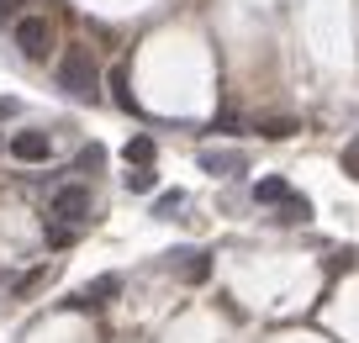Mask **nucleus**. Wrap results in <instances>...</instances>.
<instances>
[{
  "mask_svg": "<svg viewBox=\"0 0 359 343\" xmlns=\"http://www.w3.org/2000/svg\"><path fill=\"white\" fill-rule=\"evenodd\" d=\"M58 90H69L74 100H101V64H95V53H90L85 43L64 48V58H58Z\"/></svg>",
  "mask_w": 359,
  "mask_h": 343,
  "instance_id": "f257e3e1",
  "label": "nucleus"
},
{
  "mask_svg": "<svg viewBox=\"0 0 359 343\" xmlns=\"http://www.w3.org/2000/svg\"><path fill=\"white\" fill-rule=\"evenodd\" d=\"M11 43L22 48V58L43 64L53 53V22L48 16H11Z\"/></svg>",
  "mask_w": 359,
  "mask_h": 343,
  "instance_id": "f03ea898",
  "label": "nucleus"
},
{
  "mask_svg": "<svg viewBox=\"0 0 359 343\" xmlns=\"http://www.w3.org/2000/svg\"><path fill=\"white\" fill-rule=\"evenodd\" d=\"M48 217L64 222V227H79V222L90 217V190L85 185H58L53 196H48Z\"/></svg>",
  "mask_w": 359,
  "mask_h": 343,
  "instance_id": "7ed1b4c3",
  "label": "nucleus"
},
{
  "mask_svg": "<svg viewBox=\"0 0 359 343\" xmlns=\"http://www.w3.org/2000/svg\"><path fill=\"white\" fill-rule=\"evenodd\" d=\"M6 154H11L16 164H48V159H53V137L37 133V127H22V133L6 137Z\"/></svg>",
  "mask_w": 359,
  "mask_h": 343,
  "instance_id": "20e7f679",
  "label": "nucleus"
},
{
  "mask_svg": "<svg viewBox=\"0 0 359 343\" xmlns=\"http://www.w3.org/2000/svg\"><path fill=\"white\" fill-rule=\"evenodd\" d=\"M116 290H122V275H95L85 290H74V296H69V307H79V311H101L106 301H116Z\"/></svg>",
  "mask_w": 359,
  "mask_h": 343,
  "instance_id": "39448f33",
  "label": "nucleus"
},
{
  "mask_svg": "<svg viewBox=\"0 0 359 343\" xmlns=\"http://www.w3.org/2000/svg\"><path fill=\"white\" fill-rule=\"evenodd\" d=\"M201 169H206V175H243L248 159L233 154V148H201Z\"/></svg>",
  "mask_w": 359,
  "mask_h": 343,
  "instance_id": "423d86ee",
  "label": "nucleus"
},
{
  "mask_svg": "<svg viewBox=\"0 0 359 343\" xmlns=\"http://www.w3.org/2000/svg\"><path fill=\"white\" fill-rule=\"evenodd\" d=\"M169 259H180V280H191V285H201L212 275V254H201V248H185V254H169Z\"/></svg>",
  "mask_w": 359,
  "mask_h": 343,
  "instance_id": "0eeeda50",
  "label": "nucleus"
},
{
  "mask_svg": "<svg viewBox=\"0 0 359 343\" xmlns=\"http://www.w3.org/2000/svg\"><path fill=\"white\" fill-rule=\"evenodd\" d=\"M291 196H296V190L285 185L280 175H264V180H254V201H259V206H285Z\"/></svg>",
  "mask_w": 359,
  "mask_h": 343,
  "instance_id": "6e6552de",
  "label": "nucleus"
},
{
  "mask_svg": "<svg viewBox=\"0 0 359 343\" xmlns=\"http://www.w3.org/2000/svg\"><path fill=\"white\" fill-rule=\"evenodd\" d=\"M154 137L148 133H137V137H127V148H122V159H127V169H143V164H154Z\"/></svg>",
  "mask_w": 359,
  "mask_h": 343,
  "instance_id": "1a4fd4ad",
  "label": "nucleus"
},
{
  "mask_svg": "<svg viewBox=\"0 0 359 343\" xmlns=\"http://www.w3.org/2000/svg\"><path fill=\"white\" fill-rule=\"evenodd\" d=\"M48 280H53V264H37L32 275H22V280H16V285H11V296H16V301H27V296H32V290H43Z\"/></svg>",
  "mask_w": 359,
  "mask_h": 343,
  "instance_id": "9d476101",
  "label": "nucleus"
},
{
  "mask_svg": "<svg viewBox=\"0 0 359 343\" xmlns=\"http://www.w3.org/2000/svg\"><path fill=\"white\" fill-rule=\"evenodd\" d=\"M74 169H79V175H101V169H106V148H101V143H90V148H79Z\"/></svg>",
  "mask_w": 359,
  "mask_h": 343,
  "instance_id": "9b49d317",
  "label": "nucleus"
},
{
  "mask_svg": "<svg viewBox=\"0 0 359 343\" xmlns=\"http://www.w3.org/2000/svg\"><path fill=\"white\" fill-rule=\"evenodd\" d=\"M158 185V175H154V164H143V169H127V190H137V196H148V190Z\"/></svg>",
  "mask_w": 359,
  "mask_h": 343,
  "instance_id": "f8f14e48",
  "label": "nucleus"
},
{
  "mask_svg": "<svg viewBox=\"0 0 359 343\" xmlns=\"http://www.w3.org/2000/svg\"><path fill=\"white\" fill-rule=\"evenodd\" d=\"M111 90H116V106H122V111H137L133 90H127V69H111Z\"/></svg>",
  "mask_w": 359,
  "mask_h": 343,
  "instance_id": "ddd939ff",
  "label": "nucleus"
},
{
  "mask_svg": "<svg viewBox=\"0 0 359 343\" xmlns=\"http://www.w3.org/2000/svg\"><path fill=\"white\" fill-rule=\"evenodd\" d=\"M306 217H312V201H306V196H291L280 206V222H306Z\"/></svg>",
  "mask_w": 359,
  "mask_h": 343,
  "instance_id": "4468645a",
  "label": "nucleus"
},
{
  "mask_svg": "<svg viewBox=\"0 0 359 343\" xmlns=\"http://www.w3.org/2000/svg\"><path fill=\"white\" fill-rule=\"evenodd\" d=\"M259 133H264V137H291L296 122H291V116H264V122H259Z\"/></svg>",
  "mask_w": 359,
  "mask_h": 343,
  "instance_id": "2eb2a0df",
  "label": "nucleus"
},
{
  "mask_svg": "<svg viewBox=\"0 0 359 343\" xmlns=\"http://www.w3.org/2000/svg\"><path fill=\"white\" fill-rule=\"evenodd\" d=\"M180 206H185V190H164V196L154 201V217H175Z\"/></svg>",
  "mask_w": 359,
  "mask_h": 343,
  "instance_id": "dca6fc26",
  "label": "nucleus"
},
{
  "mask_svg": "<svg viewBox=\"0 0 359 343\" xmlns=\"http://www.w3.org/2000/svg\"><path fill=\"white\" fill-rule=\"evenodd\" d=\"M344 175L359 180V137H348V148H344Z\"/></svg>",
  "mask_w": 359,
  "mask_h": 343,
  "instance_id": "f3484780",
  "label": "nucleus"
},
{
  "mask_svg": "<svg viewBox=\"0 0 359 343\" xmlns=\"http://www.w3.org/2000/svg\"><path fill=\"white\" fill-rule=\"evenodd\" d=\"M48 243H53V248H69V243H74V227H64V222H53V227H48Z\"/></svg>",
  "mask_w": 359,
  "mask_h": 343,
  "instance_id": "a211bd4d",
  "label": "nucleus"
},
{
  "mask_svg": "<svg viewBox=\"0 0 359 343\" xmlns=\"http://www.w3.org/2000/svg\"><path fill=\"white\" fill-rule=\"evenodd\" d=\"M212 133H243V122H238V116H217Z\"/></svg>",
  "mask_w": 359,
  "mask_h": 343,
  "instance_id": "6ab92c4d",
  "label": "nucleus"
},
{
  "mask_svg": "<svg viewBox=\"0 0 359 343\" xmlns=\"http://www.w3.org/2000/svg\"><path fill=\"white\" fill-rule=\"evenodd\" d=\"M16 6H22V0H0V22H6V16H16Z\"/></svg>",
  "mask_w": 359,
  "mask_h": 343,
  "instance_id": "aec40b11",
  "label": "nucleus"
}]
</instances>
